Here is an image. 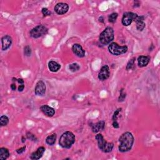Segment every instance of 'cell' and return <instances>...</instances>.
Returning <instances> with one entry per match:
<instances>
[{
  "label": "cell",
  "instance_id": "cell-1",
  "mask_svg": "<svg viewBox=\"0 0 160 160\" xmlns=\"http://www.w3.org/2000/svg\"><path fill=\"white\" fill-rule=\"evenodd\" d=\"M119 150L122 153L130 151L134 143V137L130 132H125L121 136L120 139Z\"/></svg>",
  "mask_w": 160,
  "mask_h": 160
},
{
  "label": "cell",
  "instance_id": "cell-2",
  "mask_svg": "<svg viewBox=\"0 0 160 160\" xmlns=\"http://www.w3.org/2000/svg\"><path fill=\"white\" fill-rule=\"evenodd\" d=\"M75 142V136L73 133L66 131L61 135L59 144L63 148H70Z\"/></svg>",
  "mask_w": 160,
  "mask_h": 160
},
{
  "label": "cell",
  "instance_id": "cell-3",
  "mask_svg": "<svg viewBox=\"0 0 160 160\" xmlns=\"http://www.w3.org/2000/svg\"><path fill=\"white\" fill-rule=\"evenodd\" d=\"M115 34L111 27H107L99 35V42L103 45H107L114 39Z\"/></svg>",
  "mask_w": 160,
  "mask_h": 160
},
{
  "label": "cell",
  "instance_id": "cell-4",
  "mask_svg": "<svg viewBox=\"0 0 160 160\" xmlns=\"http://www.w3.org/2000/svg\"><path fill=\"white\" fill-rule=\"evenodd\" d=\"M95 138L98 141V147L100 150H101L104 153H109L111 152L114 147V144L113 143H108L101 134L97 135Z\"/></svg>",
  "mask_w": 160,
  "mask_h": 160
},
{
  "label": "cell",
  "instance_id": "cell-5",
  "mask_svg": "<svg viewBox=\"0 0 160 160\" xmlns=\"http://www.w3.org/2000/svg\"><path fill=\"white\" fill-rule=\"evenodd\" d=\"M108 50L113 55H120L127 52L128 47L126 46H120L116 43H111L108 46Z\"/></svg>",
  "mask_w": 160,
  "mask_h": 160
},
{
  "label": "cell",
  "instance_id": "cell-6",
  "mask_svg": "<svg viewBox=\"0 0 160 160\" xmlns=\"http://www.w3.org/2000/svg\"><path fill=\"white\" fill-rule=\"evenodd\" d=\"M48 28L43 25H38L30 31V36L33 38H38L47 33Z\"/></svg>",
  "mask_w": 160,
  "mask_h": 160
},
{
  "label": "cell",
  "instance_id": "cell-7",
  "mask_svg": "<svg viewBox=\"0 0 160 160\" xmlns=\"http://www.w3.org/2000/svg\"><path fill=\"white\" fill-rule=\"evenodd\" d=\"M138 16L137 15V14H135L134 13L132 12H126L125 13L124 15L123 16L122 18V24L128 26L131 24V23L135 21V20L136 19V18L138 17Z\"/></svg>",
  "mask_w": 160,
  "mask_h": 160
},
{
  "label": "cell",
  "instance_id": "cell-8",
  "mask_svg": "<svg viewBox=\"0 0 160 160\" xmlns=\"http://www.w3.org/2000/svg\"><path fill=\"white\" fill-rule=\"evenodd\" d=\"M68 10H69V6L66 3H58L54 6V11L58 15H65L68 12Z\"/></svg>",
  "mask_w": 160,
  "mask_h": 160
},
{
  "label": "cell",
  "instance_id": "cell-9",
  "mask_svg": "<svg viewBox=\"0 0 160 160\" xmlns=\"http://www.w3.org/2000/svg\"><path fill=\"white\" fill-rule=\"evenodd\" d=\"M35 93L36 95L42 97L46 93V85L42 80L39 81L36 85L35 88Z\"/></svg>",
  "mask_w": 160,
  "mask_h": 160
},
{
  "label": "cell",
  "instance_id": "cell-10",
  "mask_svg": "<svg viewBox=\"0 0 160 160\" xmlns=\"http://www.w3.org/2000/svg\"><path fill=\"white\" fill-rule=\"evenodd\" d=\"M109 75H110V73H109V69L108 65H104L103 66L98 74V79L100 81H104L107 80Z\"/></svg>",
  "mask_w": 160,
  "mask_h": 160
},
{
  "label": "cell",
  "instance_id": "cell-11",
  "mask_svg": "<svg viewBox=\"0 0 160 160\" xmlns=\"http://www.w3.org/2000/svg\"><path fill=\"white\" fill-rule=\"evenodd\" d=\"M73 52L78 57L83 58L85 55V51L83 49V47L79 44H75L72 47Z\"/></svg>",
  "mask_w": 160,
  "mask_h": 160
},
{
  "label": "cell",
  "instance_id": "cell-12",
  "mask_svg": "<svg viewBox=\"0 0 160 160\" xmlns=\"http://www.w3.org/2000/svg\"><path fill=\"white\" fill-rule=\"evenodd\" d=\"M1 43H2V49L3 51L8 49L9 48L11 47L12 44V39L10 36L6 35L3 36L1 39Z\"/></svg>",
  "mask_w": 160,
  "mask_h": 160
},
{
  "label": "cell",
  "instance_id": "cell-13",
  "mask_svg": "<svg viewBox=\"0 0 160 160\" xmlns=\"http://www.w3.org/2000/svg\"><path fill=\"white\" fill-rule=\"evenodd\" d=\"M40 109L45 115H47L49 117L53 116L54 113H55L54 109L53 108L48 106V105H43V106L40 107Z\"/></svg>",
  "mask_w": 160,
  "mask_h": 160
},
{
  "label": "cell",
  "instance_id": "cell-14",
  "mask_svg": "<svg viewBox=\"0 0 160 160\" xmlns=\"http://www.w3.org/2000/svg\"><path fill=\"white\" fill-rule=\"evenodd\" d=\"M44 151H45V148L43 147V146L39 147L37 150L36 151V152H33L31 154L30 158L33 160H37L40 159L43 156V154L44 153Z\"/></svg>",
  "mask_w": 160,
  "mask_h": 160
},
{
  "label": "cell",
  "instance_id": "cell-15",
  "mask_svg": "<svg viewBox=\"0 0 160 160\" xmlns=\"http://www.w3.org/2000/svg\"><path fill=\"white\" fill-rule=\"evenodd\" d=\"M104 125H105L104 121H100L91 126V128H92V131L93 133H98L99 131L104 130Z\"/></svg>",
  "mask_w": 160,
  "mask_h": 160
},
{
  "label": "cell",
  "instance_id": "cell-16",
  "mask_svg": "<svg viewBox=\"0 0 160 160\" xmlns=\"http://www.w3.org/2000/svg\"><path fill=\"white\" fill-rule=\"evenodd\" d=\"M143 21H144L143 16H138L135 20V21L136 23V28L138 31H141L144 29L146 25Z\"/></svg>",
  "mask_w": 160,
  "mask_h": 160
},
{
  "label": "cell",
  "instance_id": "cell-17",
  "mask_svg": "<svg viewBox=\"0 0 160 160\" xmlns=\"http://www.w3.org/2000/svg\"><path fill=\"white\" fill-rule=\"evenodd\" d=\"M138 62L140 67L146 66L149 62V58L146 56H140L138 58Z\"/></svg>",
  "mask_w": 160,
  "mask_h": 160
},
{
  "label": "cell",
  "instance_id": "cell-18",
  "mask_svg": "<svg viewBox=\"0 0 160 160\" xmlns=\"http://www.w3.org/2000/svg\"><path fill=\"white\" fill-rule=\"evenodd\" d=\"M48 68L52 72H57L61 68V65L54 61H51L48 63Z\"/></svg>",
  "mask_w": 160,
  "mask_h": 160
},
{
  "label": "cell",
  "instance_id": "cell-19",
  "mask_svg": "<svg viewBox=\"0 0 160 160\" xmlns=\"http://www.w3.org/2000/svg\"><path fill=\"white\" fill-rule=\"evenodd\" d=\"M9 156H10V152L7 148H1L0 149V159L5 160L9 157Z\"/></svg>",
  "mask_w": 160,
  "mask_h": 160
},
{
  "label": "cell",
  "instance_id": "cell-20",
  "mask_svg": "<svg viewBox=\"0 0 160 160\" xmlns=\"http://www.w3.org/2000/svg\"><path fill=\"white\" fill-rule=\"evenodd\" d=\"M56 134H53L51 135L48 136L47 139H46V141H47V143L50 146L53 145L56 142Z\"/></svg>",
  "mask_w": 160,
  "mask_h": 160
},
{
  "label": "cell",
  "instance_id": "cell-21",
  "mask_svg": "<svg viewBox=\"0 0 160 160\" xmlns=\"http://www.w3.org/2000/svg\"><path fill=\"white\" fill-rule=\"evenodd\" d=\"M8 123H9V118L8 116L3 115L0 118V124H1V126H6Z\"/></svg>",
  "mask_w": 160,
  "mask_h": 160
},
{
  "label": "cell",
  "instance_id": "cell-22",
  "mask_svg": "<svg viewBox=\"0 0 160 160\" xmlns=\"http://www.w3.org/2000/svg\"><path fill=\"white\" fill-rule=\"evenodd\" d=\"M69 69L72 72H76L80 69V66L78 63H73L70 65Z\"/></svg>",
  "mask_w": 160,
  "mask_h": 160
},
{
  "label": "cell",
  "instance_id": "cell-23",
  "mask_svg": "<svg viewBox=\"0 0 160 160\" xmlns=\"http://www.w3.org/2000/svg\"><path fill=\"white\" fill-rule=\"evenodd\" d=\"M118 13H113L112 14H111L109 16L108 18V20L110 23H115L116 21V19L118 18Z\"/></svg>",
  "mask_w": 160,
  "mask_h": 160
},
{
  "label": "cell",
  "instance_id": "cell-24",
  "mask_svg": "<svg viewBox=\"0 0 160 160\" xmlns=\"http://www.w3.org/2000/svg\"><path fill=\"white\" fill-rule=\"evenodd\" d=\"M42 14L44 15V16H48L51 15V12L49 10H48V8H43L42 9Z\"/></svg>",
  "mask_w": 160,
  "mask_h": 160
},
{
  "label": "cell",
  "instance_id": "cell-25",
  "mask_svg": "<svg viewBox=\"0 0 160 160\" xmlns=\"http://www.w3.org/2000/svg\"><path fill=\"white\" fill-rule=\"evenodd\" d=\"M24 53H25V54L26 56H30L31 55V48H30L29 46H26V47L25 48Z\"/></svg>",
  "mask_w": 160,
  "mask_h": 160
},
{
  "label": "cell",
  "instance_id": "cell-26",
  "mask_svg": "<svg viewBox=\"0 0 160 160\" xmlns=\"http://www.w3.org/2000/svg\"><path fill=\"white\" fill-rule=\"evenodd\" d=\"M134 58L131 59V60L128 62V65H127V67H126V70H131L132 67L134 65V63H135V60H134Z\"/></svg>",
  "mask_w": 160,
  "mask_h": 160
},
{
  "label": "cell",
  "instance_id": "cell-27",
  "mask_svg": "<svg viewBox=\"0 0 160 160\" xmlns=\"http://www.w3.org/2000/svg\"><path fill=\"white\" fill-rule=\"evenodd\" d=\"M121 108H119L115 113H114V115L113 116V121H116L117 118H118V116L119 115V113H120V112H121Z\"/></svg>",
  "mask_w": 160,
  "mask_h": 160
},
{
  "label": "cell",
  "instance_id": "cell-28",
  "mask_svg": "<svg viewBox=\"0 0 160 160\" xmlns=\"http://www.w3.org/2000/svg\"><path fill=\"white\" fill-rule=\"evenodd\" d=\"M26 136H27V138L30 140H32V141H36V137L35 136L33 135V134H32L31 133H27V134H26Z\"/></svg>",
  "mask_w": 160,
  "mask_h": 160
},
{
  "label": "cell",
  "instance_id": "cell-29",
  "mask_svg": "<svg viewBox=\"0 0 160 160\" xmlns=\"http://www.w3.org/2000/svg\"><path fill=\"white\" fill-rule=\"evenodd\" d=\"M125 98H126V94L123 93V90H121V93H120V97H119V99H118L119 101H123Z\"/></svg>",
  "mask_w": 160,
  "mask_h": 160
},
{
  "label": "cell",
  "instance_id": "cell-30",
  "mask_svg": "<svg viewBox=\"0 0 160 160\" xmlns=\"http://www.w3.org/2000/svg\"><path fill=\"white\" fill-rule=\"evenodd\" d=\"M25 149H26V146H24V147L21 148L20 149H18L16 150V152H17L18 154H21V153H23L25 152Z\"/></svg>",
  "mask_w": 160,
  "mask_h": 160
},
{
  "label": "cell",
  "instance_id": "cell-31",
  "mask_svg": "<svg viewBox=\"0 0 160 160\" xmlns=\"http://www.w3.org/2000/svg\"><path fill=\"white\" fill-rule=\"evenodd\" d=\"M113 126L115 128H118L119 127H120V126H119V124L116 121H113Z\"/></svg>",
  "mask_w": 160,
  "mask_h": 160
},
{
  "label": "cell",
  "instance_id": "cell-32",
  "mask_svg": "<svg viewBox=\"0 0 160 160\" xmlns=\"http://www.w3.org/2000/svg\"><path fill=\"white\" fill-rule=\"evenodd\" d=\"M25 88V85H21L19 87H18V91H20V92H21V91H23Z\"/></svg>",
  "mask_w": 160,
  "mask_h": 160
},
{
  "label": "cell",
  "instance_id": "cell-33",
  "mask_svg": "<svg viewBox=\"0 0 160 160\" xmlns=\"http://www.w3.org/2000/svg\"><path fill=\"white\" fill-rule=\"evenodd\" d=\"M17 81H18V83H19L21 85H23L24 84V80L23 79H18Z\"/></svg>",
  "mask_w": 160,
  "mask_h": 160
},
{
  "label": "cell",
  "instance_id": "cell-34",
  "mask_svg": "<svg viewBox=\"0 0 160 160\" xmlns=\"http://www.w3.org/2000/svg\"><path fill=\"white\" fill-rule=\"evenodd\" d=\"M11 88L12 90L15 91V90H16V85H15V84H12V85H11Z\"/></svg>",
  "mask_w": 160,
  "mask_h": 160
},
{
  "label": "cell",
  "instance_id": "cell-35",
  "mask_svg": "<svg viewBox=\"0 0 160 160\" xmlns=\"http://www.w3.org/2000/svg\"><path fill=\"white\" fill-rule=\"evenodd\" d=\"M22 140H23V141H22V142H23V143H25V141H26V140H25V138H24V137H23V138H22Z\"/></svg>",
  "mask_w": 160,
  "mask_h": 160
}]
</instances>
